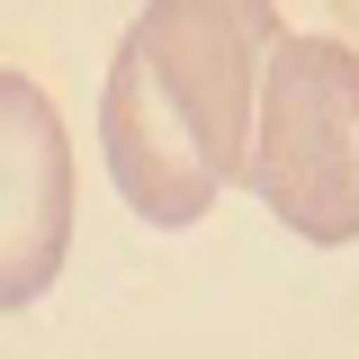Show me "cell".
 Instances as JSON below:
<instances>
[{
  "label": "cell",
  "instance_id": "cell-1",
  "mask_svg": "<svg viewBox=\"0 0 359 359\" xmlns=\"http://www.w3.org/2000/svg\"><path fill=\"white\" fill-rule=\"evenodd\" d=\"M278 45V9L261 0H153L99 81V153L144 224H198L243 180L261 63Z\"/></svg>",
  "mask_w": 359,
  "mask_h": 359
},
{
  "label": "cell",
  "instance_id": "cell-2",
  "mask_svg": "<svg viewBox=\"0 0 359 359\" xmlns=\"http://www.w3.org/2000/svg\"><path fill=\"white\" fill-rule=\"evenodd\" d=\"M243 189L297 243H359V45L278 27L252 99Z\"/></svg>",
  "mask_w": 359,
  "mask_h": 359
},
{
  "label": "cell",
  "instance_id": "cell-3",
  "mask_svg": "<svg viewBox=\"0 0 359 359\" xmlns=\"http://www.w3.org/2000/svg\"><path fill=\"white\" fill-rule=\"evenodd\" d=\"M72 252V135L27 72L0 63V314H27Z\"/></svg>",
  "mask_w": 359,
  "mask_h": 359
}]
</instances>
